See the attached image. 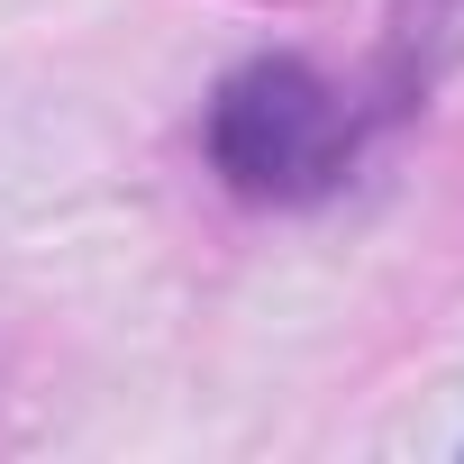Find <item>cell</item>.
<instances>
[{
	"label": "cell",
	"mask_w": 464,
	"mask_h": 464,
	"mask_svg": "<svg viewBox=\"0 0 464 464\" xmlns=\"http://www.w3.org/2000/svg\"><path fill=\"white\" fill-rule=\"evenodd\" d=\"M209 155L256 200H301V191L337 182V164H346V101L301 55H265L218 92Z\"/></svg>",
	"instance_id": "6da1fadb"
}]
</instances>
